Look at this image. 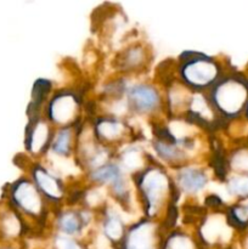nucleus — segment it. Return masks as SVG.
I'll return each mask as SVG.
<instances>
[{
  "label": "nucleus",
  "mask_w": 248,
  "mask_h": 249,
  "mask_svg": "<svg viewBox=\"0 0 248 249\" xmlns=\"http://www.w3.org/2000/svg\"><path fill=\"white\" fill-rule=\"evenodd\" d=\"M247 99V89L245 85L236 80H228L218 88L215 92V101L223 111L235 113Z\"/></svg>",
  "instance_id": "nucleus-1"
},
{
  "label": "nucleus",
  "mask_w": 248,
  "mask_h": 249,
  "mask_svg": "<svg viewBox=\"0 0 248 249\" xmlns=\"http://www.w3.org/2000/svg\"><path fill=\"white\" fill-rule=\"evenodd\" d=\"M167 177L163 173H160L159 170H151L143 177L142 190L145 191L151 208H155V207L158 206L163 195L167 191Z\"/></svg>",
  "instance_id": "nucleus-2"
},
{
  "label": "nucleus",
  "mask_w": 248,
  "mask_h": 249,
  "mask_svg": "<svg viewBox=\"0 0 248 249\" xmlns=\"http://www.w3.org/2000/svg\"><path fill=\"white\" fill-rule=\"evenodd\" d=\"M184 75L190 83L195 85L208 84L215 78L216 67L211 61H194L185 67Z\"/></svg>",
  "instance_id": "nucleus-3"
},
{
  "label": "nucleus",
  "mask_w": 248,
  "mask_h": 249,
  "mask_svg": "<svg viewBox=\"0 0 248 249\" xmlns=\"http://www.w3.org/2000/svg\"><path fill=\"white\" fill-rule=\"evenodd\" d=\"M124 249H157L153 226L151 224L136 226L129 233Z\"/></svg>",
  "instance_id": "nucleus-4"
},
{
  "label": "nucleus",
  "mask_w": 248,
  "mask_h": 249,
  "mask_svg": "<svg viewBox=\"0 0 248 249\" xmlns=\"http://www.w3.org/2000/svg\"><path fill=\"white\" fill-rule=\"evenodd\" d=\"M51 117L58 123L72 119L75 112V101L72 96H58L51 105Z\"/></svg>",
  "instance_id": "nucleus-5"
},
{
  "label": "nucleus",
  "mask_w": 248,
  "mask_h": 249,
  "mask_svg": "<svg viewBox=\"0 0 248 249\" xmlns=\"http://www.w3.org/2000/svg\"><path fill=\"white\" fill-rule=\"evenodd\" d=\"M16 199L26 211L31 212V213H38L40 211V199H39L38 194H36L35 189L32 186L31 184H23L19 185L16 190Z\"/></svg>",
  "instance_id": "nucleus-6"
},
{
  "label": "nucleus",
  "mask_w": 248,
  "mask_h": 249,
  "mask_svg": "<svg viewBox=\"0 0 248 249\" xmlns=\"http://www.w3.org/2000/svg\"><path fill=\"white\" fill-rule=\"evenodd\" d=\"M130 99L141 109H151L158 105V95L150 87H134L130 91Z\"/></svg>",
  "instance_id": "nucleus-7"
},
{
  "label": "nucleus",
  "mask_w": 248,
  "mask_h": 249,
  "mask_svg": "<svg viewBox=\"0 0 248 249\" xmlns=\"http://www.w3.org/2000/svg\"><path fill=\"white\" fill-rule=\"evenodd\" d=\"M180 184L186 191L196 192L201 190L206 184V177L197 169L187 168L180 174Z\"/></svg>",
  "instance_id": "nucleus-8"
},
{
  "label": "nucleus",
  "mask_w": 248,
  "mask_h": 249,
  "mask_svg": "<svg viewBox=\"0 0 248 249\" xmlns=\"http://www.w3.org/2000/svg\"><path fill=\"white\" fill-rule=\"evenodd\" d=\"M202 236L204 241L208 243H214L218 238L223 237L226 233V229L224 228V224L221 218L219 216H213L209 219L202 228Z\"/></svg>",
  "instance_id": "nucleus-9"
},
{
  "label": "nucleus",
  "mask_w": 248,
  "mask_h": 249,
  "mask_svg": "<svg viewBox=\"0 0 248 249\" xmlns=\"http://www.w3.org/2000/svg\"><path fill=\"white\" fill-rule=\"evenodd\" d=\"M35 179L38 185L40 186V189L45 192L48 196L55 197L58 198L61 196V190L58 184L56 182V180L53 178H51L50 175L46 174L43 170H36L35 172Z\"/></svg>",
  "instance_id": "nucleus-10"
},
{
  "label": "nucleus",
  "mask_w": 248,
  "mask_h": 249,
  "mask_svg": "<svg viewBox=\"0 0 248 249\" xmlns=\"http://www.w3.org/2000/svg\"><path fill=\"white\" fill-rule=\"evenodd\" d=\"M48 126L44 123H39L34 129L31 138V147L33 151H39L48 140Z\"/></svg>",
  "instance_id": "nucleus-11"
},
{
  "label": "nucleus",
  "mask_w": 248,
  "mask_h": 249,
  "mask_svg": "<svg viewBox=\"0 0 248 249\" xmlns=\"http://www.w3.org/2000/svg\"><path fill=\"white\" fill-rule=\"evenodd\" d=\"M97 130L101 134L104 138L106 139H114L118 138L122 134V130H123V126L122 124L117 123V122H102V123L99 124L97 126Z\"/></svg>",
  "instance_id": "nucleus-12"
},
{
  "label": "nucleus",
  "mask_w": 248,
  "mask_h": 249,
  "mask_svg": "<svg viewBox=\"0 0 248 249\" xmlns=\"http://www.w3.org/2000/svg\"><path fill=\"white\" fill-rule=\"evenodd\" d=\"M94 179L102 182H117L119 179V172L116 167H105L94 173Z\"/></svg>",
  "instance_id": "nucleus-13"
},
{
  "label": "nucleus",
  "mask_w": 248,
  "mask_h": 249,
  "mask_svg": "<svg viewBox=\"0 0 248 249\" xmlns=\"http://www.w3.org/2000/svg\"><path fill=\"white\" fill-rule=\"evenodd\" d=\"M105 235L113 241H118L122 237L123 229H122L121 221L116 216L109 218V220L106 223V225H105Z\"/></svg>",
  "instance_id": "nucleus-14"
},
{
  "label": "nucleus",
  "mask_w": 248,
  "mask_h": 249,
  "mask_svg": "<svg viewBox=\"0 0 248 249\" xmlns=\"http://www.w3.org/2000/svg\"><path fill=\"white\" fill-rule=\"evenodd\" d=\"M123 164L125 165L128 169H138L142 165V157H141L140 152L136 150H129L123 155Z\"/></svg>",
  "instance_id": "nucleus-15"
},
{
  "label": "nucleus",
  "mask_w": 248,
  "mask_h": 249,
  "mask_svg": "<svg viewBox=\"0 0 248 249\" xmlns=\"http://www.w3.org/2000/svg\"><path fill=\"white\" fill-rule=\"evenodd\" d=\"M60 225L63 232L68 233V235H73V233H75L78 230H79V223H78V219L71 213L65 214V215L61 218Z\"/></svg>",
  "instance_id": "nucleus-16"
},
{
  "label": "nucleus",
  "mask_w": 248,
  "mask_h": 249,
  "mask_svg": "<svg viewBox=\"0 0 248 249\" xmlns=\"http://www.w3.org/2000/svg\"><path fill=\"white\" fill-rule=\"evenodd\" d=\"M231 192L241 196H247L248 195V177H237L233 178L229 184Z\"/></svg>",
  "instance_id": "nucleus-17"
},
{
  "label": "nucleus",
  "mask_w": 248,
  "mask_h": 249,
  "mask_svg": "<svg viewBox=\"0 0 248 249\" xmlns=\"http://www.w3.org/2000/svg\"><path fill=\"white\" fill-rule=\"evenodd\" d=\"M71 133L70 130H62L56 136L55 142H53V150L57 153H65L70 147Z\"/></svg>",
  "instance_id": "nucleus-18"
},
{
  "label": "nucleus",
  "mask_w": 248,
  "mask_h": 249,
  "mask_svg": "<svg viewBox=\"0 0 248 249\" xmlns=\"http://www.w3.org/2000/svg\"><path fill=\"white\" fill-rule=\"evenodd\" d=\"M167 249H195L194 243L186 236L177 235L170 238Z\"/></svg>",
  "instance_id": "nucleus-19"
},
{
  "label": "nucleus",
  "mask_w": 248,
  "mask_h": 249,
  "mask_svg": "<svg viewBox=\"0 0 248 249\" xmlns=\"http://www.w3.org/2000/svg\"><path fill=\"white\" fill-rule=\"evenodd\" d=\"M170 130H172L173 136L177 139H185L192 134L191 126L182 122H173L170 124Z\"/></svg>",
  "instance_id": "nucleus-20"
},
{
  "label": "nucleus",
  "mask_w": 248,
  "mask_h": 249,
  "mask_svg": "<svg viewBox=\"0 0 248 249\" xmlns=\"http://www.w3.org/2000/svg\"><path fill=\"white\" fill-rule=\"evenodd\" d=\"M191 108L194 109L195 112H197L199 116L204 117V118H209V117H211V111H209L206 101H204L203 97L199 96V95H196V96L192 99Z\"/></svg>",
  "instance_id": "nucleus-21"
},
{
  "label": "nucleus",
  "mask_w": 248,
  "mask_h": 249,
  "mask_svg": "<svg viewBox=\"0 0 248 249\" xmlns=\"http://www.w3.org/2000/svg\"><path fill=\"white\" fill-rule=\"evenodd\" d=\"M53 165L55 168H57L60 172L65 173V174H71V173L75 172V168L73 165V163L71 160H65V158H53Z\"/></svg>",
  "instance_id": "nucleus-22"
},
{
  "label": "nucleus",
  "mask_w": 248,
  "mask_h": 249,
  "mask_svg": "<svg viewBox=\"0 0 248 249\" xmlns=\"http://www.w3.org/2000/svg\"><path fill=\"white\" fill-rule=\"evenodd\" d=\"M55 249H83V247L68 237H57L55 241Z\"/></svg>",
  "instance_id": "nucleus-23"
},
{
  "label": "nucleus",
  "mask_w": 248,
  "mask_h": 249,
  "mask_svg": "<svg viewBox=\"0 0 248 249\" xmlns=\"http://www.w3.org/2000/svg\"><path fill=\"white\" fill-rule=\"evenodd\" d=\"M232 165L236 169L247 170L248 172V152L247 151H241L233 157Z\"/></svg>",
  "instance_id": "nucleus-24"
},
{
  "label": "nucleus",
  "mask_w": 248,
  "mask_h": 249,
  "mask_svg": "<svg viewBox=\"0 0 248 249\" xmlns=\"http://www.w3.org/2000/svg\"><path fill=\"white\" fill-rule=\"evenodd\" d=\"M157 150L163 157L170 158V160H174V158H177L180 156L177 148L173 147V146L165 145V143H157Z\"/></svg>",
  "instance_id": "nucleus-25"
},
{
  "label": "nucleus",
  "mask_w": 248,
  "mask_h": 249,
  "mask_svg": "<svg viewBox=\"0 0 248 249\" xmlns=\"http://www.w3.org/2000/svg\"><path fill=\"white\" fill-rule=\"evenodd\" d=\"M102 190L97 189V190H92L91 192H89V195H88L87 199L88 202H89V204H91V206H95V204L100 203V202L102 201Z\"/></svg>",
  "instance_id": "nucleus-26"
},
{
  "label": "nucleus",
  "mask_w": 248,
  "mask_h": 249,
  "mask_svg": "<svg viewBox=\"0 0 248 249\" xmlns=\"http://www.w3.org/2000/svg\"><path fill=\"white\" fill-rule=\"evenodd\" d=\"M141 57H142V53H141L140 49H133V50L129 51L128 55H126V61H128L130 65H136V63L141 60Z\"/></svg>",
  "instance_id": "nucleus-27"
},
{
  "label": "nucleus",
  "mask_w": 248,
  "mask_h": 249,
  "mask_svg": "<svg viewBox=\"0 0 248 249\" xmlns=\"http://www.w3.org/2000/svg\"><path fill=\"white\" fill-rule=\"evenodd\" d=\"M105 160H106V153L100 152V153H97L94 158H92V164H94L95 167H99V165H101L102 163L105 162Z\"/></svg>",
  "instance_id": "nucleus-28"
},
{
  "label": "nucleus",
  "mask_w": 248,
  "mask_h": 249,
  "mask_svg": "<svg viewBox=\"0 0 248 249\" xmlns=\"http://www.w3.org/2000/svg\"><path fill=\"white\" fill-rule=\"evenodd\" d=\"M125 108H126V104H125V102H124V101H118V102H116V104H114L113 111H114V113L121 114V113H123V112H125Z\"/></svg>",
  "instance_id": "nucleus-29"
}]
</instances>
